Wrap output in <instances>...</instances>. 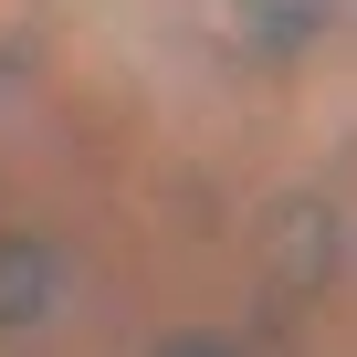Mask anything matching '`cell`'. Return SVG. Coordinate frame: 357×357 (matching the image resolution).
<instances>
[{
    "label": "cell",
    "instance_id": "2",
    "mask_svg": "<svg viewBox=\"0 0 357 357\" xmlns=\"http://www.w3.org/2000/svg\"><path fill=\"white\" fill-rule=\"evenodd\" d=\"M158 357H231V347H221V336H168Z\"/></svg>",
    "mask_w": 357,
    "mask_h": 357
},
{
    "label": "cell",
    "instance_id": "1",
    "mask_svg": "<svg viewBox=\"0 0 357 357\" xmlns=\"http://www.w3.org/2000/svg\"><path fill=\"white\" fill-rule=\"evenodd\" d=\"M53 315V252L32 231H0V326H43Z\"/></svg>",
    "mask_w": 357,
    "mask_h": 357
}]
</instances>
